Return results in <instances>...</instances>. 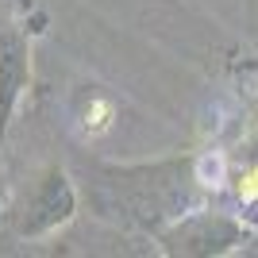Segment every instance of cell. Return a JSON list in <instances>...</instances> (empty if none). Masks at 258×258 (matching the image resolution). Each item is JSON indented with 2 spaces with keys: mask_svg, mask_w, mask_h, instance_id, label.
<instances>
[{
  "mask_svg": "<svg viewBox=\"0 0 258 258\" xmlns=\"http://www.w3.org/2000/svg\"><path fill=\"white\" fill-rule=\"evenodd\" d=\"M193 162H158V166H131L116 170L104 166L89 181V193L104 216H119L143 227H162L166 220H177L189 208L193 189Z\"/></svg>",
  "mask_w": 258,
  "mask_h": 258,
  "instance_id": "obj_1",
  "label": "cell"
},
{
  "mask_svg": "<svg viewBox=\"0 0 258 258\" xmlns=\"http://www.w3.org/2000/svg\"><path fill=\"white\" fill-rule=\"evenodd\" d=\"M254 139H258V108H254Z\"/></svg>",
  "mask_w": 258,
  "mask_h": 258,
  "instance_id": "obj_6",
  "label": "cell"
},
{
  "mask_svg": "<svg viewBox=\"0 0 258 258\" xmlns=\"http://www.w3.org/2000/svg\"><path fill=\"white\" fill-rule=\"evenodd\" d=\"M112 116H116V108H112V100L97 97V100H93V108L85 104V112H81V127H85L89 135H104V131L112 127Z\"/></svg>",
  "mask_w": 258,
  "mask_h": 258,
  "instance_id": "obj_5",
  "label": "cell"
},
{
  "mask_svg": "<svg viewBox=\"0 0 258 258\" xmlns=\"http://www.w3.org/2000/svg\"><path fill=\"white\" fill-rule=\"evenodd\" d=\"M31 81V27L12 8H0V143L8 135L12 112Z\"/></svg>",
  "mask_w": 258,
  "mask_h": 258,
  "instance_id": "obj_2",
  "label": "cell"
},
{
  "mask_svg": "<svg viewBox=\"0 0 258 258\" xmlns=\"http://www.w3.org/2000/svg\"><path fill=\"white\" fill-rule=\"evenodd\" d=\"M74 212V189L66 181V173L58 166L43 170V177H35V185L23 193L20 208H16V235H43L54 224L70 220Z\"/></svg>",
  "mask_w": 258,
  "mask_h": 258,
  "instance_id": "obj_3",
  "label": "cell"
},
{
  "mask_svg": "<svg viewBox=\"0 0 258 258\" xmlns=\"http://www.w3.org/2000/svg\"><path fill=\"white\" fill-rule=\"evenodd\" d=\"M243 239V227L227 216H212V212H193L181 216V224L162 231V243L170 254H220L231 250Z\"/></svg>",
  "mask_w": 258,
  "mask_h": 258,
  "instance_id": "obj_4",
  "label": "cell"
}]
</instances>
